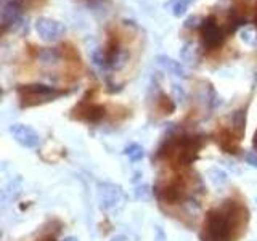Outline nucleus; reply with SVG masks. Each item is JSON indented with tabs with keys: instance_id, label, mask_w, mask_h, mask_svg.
Instances as JSON below:
<instances>
[{
	"instance_id": "nucleus-1",
	"label": "nucleus",
	"mask_w": 257,
	"mask_h": 241,
	"mask_svg": "<svg viewBox=\"0 0 257 241\" xmlns=\"http://www.w3.org/2000/svg\"><path fill=\"white\" fill-rule=\"evenodd\" d=\"M246 207L236 201H225L222 209H212L206 215L204 241H230L233 230L246 222Z\"/></svg>"
},
{
	"instance_id": "nucleus-2",
	"label": "nucleus",
	"mask_w": 257,
	"mask_h": 241,
	"mask_svg": "<svg viewBox=\"0 0 257 241\" xmlns=\"http://www.w3.org/2000/svg\"><path fill=\"white\" fill-rule=\"evenodd\" d=\"M18 93L21 98V106L29 108L36 106V104L45 103V101H53L60 96L66 95V90H60L56 87L44 85V84H28V85H18Z\"/></svg>"
},
{
	"instance_id": "nucleus-3",
	"label": "nucleus",
	"mask_w": 257,
	"mask_h": 241,
	"mask_svg": "<svg viewBox=\"0 0 257 241\" xmlns=\"http://www.w3.org/2000/svg\"><path fill=\"white\" fill-rule=\"evenodd\" d=\"M199 31H201V42H203L204 50L207 52L220 48L225 42V37H227V32H225L222 26H219V23H217L214 15L203 20Z\"/></svg>"
},
{
	"instance_id": "nucleus-4",
	"label": "nucleus",
	"mask_w": 257,
	"mask_h": 241,
	"mask_svg": "<svg viewBox=\"0 0 257 241\" xmlns=\"http://www.w3.org/2000/svg\"><path fill=\"white\" fill-rule=\"evenodd\" d=\"M124 191L116 183L111 182H100L96 185V199H98V206L103 211H112L122 206L124 203Z\"/></svg>"
},
{
	"instance_id": "nucleus-5",
	"label": "nucleus",
	"mask_w": 257,
	"mask_h": 241,
	"mask_svg": "<svg viewBox=\"0 0 257 241\" xmlns=\"http://www.w3.org/2000/svg\"><path fill=\"white\" fill-rule=\"evenodd\" d=\"M23 24V0H8L4 2L0 10V26L2 34L7 31H13Z\"/></svg>"
},
{
	"instance_id": "nucleus-6",
	"label": "nucleus",
	"mask_w": 257,
	"mask_h": 241,
	"mask_svg": "<svg viewBox=\"0 0 257 241\" xmlns=\"http://www.w3.org/2000/svg\"><path fill=\"white\" fill-rule=\"evenodd\" d=\"M36 31L44 42L52 44V42H56V40H60L66 34V26L56 20L47 18V16H40L36 21Z\"/></svg>"
},
{
	"instance_id": "nucleus-7",
	"label": "nucleus",
	"mask_w": 257,
	"mask_h": 241,
	"mask_svg": "<svg viewBox=\"0 0 257 241\" xmlns=\"http://www.w3.org/2000/svg\"><path fill=\"white\" fill-rule=\"evenodd\" d=\"M10 134L13 139L24 148H37L40 145V135L34 131V129L26 124H20V123L12 124Z\"/></svg>"
},
{
	"instance_id": "nucleus-8",
	"label": "nucleus",
	"mask_w": 257,
	"mask_h": 241,
	"mask_svg": "<svg viewBox=\"0 0 257 241\" xmlns=\"http://www.w3.org/2000/svg\"><path fill=\"white\" fill-rule=\"evenodd\" d=\"M74 112H77V117L85 123L96 124L106 116V108L98 103H82L74 109Z\"/></svg>"
},
{
	"instance_id": "nucleus-9",
	"label": "nucleus",
	"mask_w": 257,
	"mask_h": 241,
	"mask_svg": "<svg viewBox=\"0 0 257 241\" xmlns=\"http://www.w3.org/2000/svg\"><path fill=\"white\" fill-rule=\"evenodd\" d=\"M161 198L169 204H177L180 203L185 196V185L180 180H174L171 183H167L166 187L161 190Z\"/></svg>"
},
{
	"instance_id": "nucleus-10",
	"label": "nucleus",
	"mask_w": 257,
	"mask_h": 241,
	"mask_svg": "<svg viewBox=\"0 0 257 241\" xmlns=\"http://www.w3.org/2000/svg\"><path fill=\"white\" fill-rule=\"evenodd\" d=\"M156 61H158V64H159L161 68L166 69L167 72H171L172 76L180 77V79L187 77V71H185L183 64L180 61H175L174 58H171V56H167V55H158L156 56Z\"/></svg>"
},
{
	"instance_id": "nucleus-11",
	"label": "nucleus",
	"mask_w": 257,
	"mask_h": 241,
	"mask_svg": "<svg viewBox=\"0 0 257 241\" xmlns=\"http://www.w3.org/2000/svg\"><path fill=\"white\" fill-rule=\"evenodd\" d=\"M180 60L188 64V66H196L201 60V50L199 45L195 42H185L180 50Z\"/></svg>"
},
{
	"instance_id": "nucleus-12",
	"label": "nucleus",
	"mask_w": 257,
	"mask_h": 241,
	"mask_svg": "<svg viewBox=\"0 0 257 241\" xmlns=\"http://www.w3.org/2000/svg\"><path fill=\"white\" fill-rule=\"evenodd\" d=\"M236 140H239V139L230 131H222L219 134V139H217V142H219V145H220V148L223 151H227V153H236V150H238Z\"/></svg>"
},
{
	"instance_id": "nucleus-13",
	"label": "nucleus",
	"mask_w": 257,
	"mask_h": 241,
	"mask_svg": "<svg viewBox=\"0 0 257 241\" xmlns=\"http://www.w3.org/2000/svg\"><path fill=\"white\" fill-rule=\"evenodd\" d=\"M246 131V109H238L231 114V132L238 139L244 135Z\"/></svg>"
},
{
	"instance_id": "nucleus-14",
	"label": "nucleus",
	"mask_w": 257,
	"mask_h": 241,
	"mask_svg": "<svg viewBox=\"0 0 257 241\" xmlns=\"http://www.w3.org/2000/svg\"><path fill=\"white\" fill-rule=\"evenodd\" d=\"M37 58L44 66H52V64H55L60 60V50L58 48H52V47L40 48L37 53Z\"/></svg>"
},
{
	"instance_id": "nucleus-15",
	"label": "nucleus",
	"mask_w": 257,
	"mask_h": 241,
	"mask_svg": "<svg viewBox=\"0 0 257 241\" xmlns=\"http://www.w3.org/2000/svg\"><path fill=\"white\" fill-rule=\"evenodd\" d=\"M124 155L131 159L132 163H139V161H142L145 158V150L139 143H131V145H127V147H125Z\"/></svg>"
},
{
	"instance_id": "nucleus-16",
	"label": "nucleus",
	"mask_w": 257,
	"mask_h": 241,
	"mask_svg": "<svg viewBox=\"0 0 257 241\" xmlns=\"http://www.w3.org/2000/svg\"><path fill=\"white\" fill-rule=\"evenodd\" d=\"M207 177H209V180H211L215 185V187H222V185H225V183H227V180H228L227 174H225L222 169H219V167H211V169H209Z\"/></svg>"
},
{
	"instance_id": "nucleus-17",
	"label": "nucleus",
	"mask_w": 257,
	"mask_h": 241,
	"mask_svg": "<svg viewBox=\"0 0 257 241\" xmlns=\"http://www.w3.org/2000/svg\"><path fill=\"white\" fill-rule=\"evenodd\" d=\"M241 40L251 47H257V26H244L241 29Z\"/></svg>"
},
{
	"instance_id": "nucleus-18",
	"label": "nucleus",
	"mask_w": 257,
	"mask_h": 241,
	"mask_svg": "<svg viewBox=\"0 0 257 241\" xmlns=\"http://www.w3.org/2000/svg\"><path fill=\"white\" fill-rule=\"evenodd\" d=\"M158 108L163 114H171V112L175 111V103L172 101L171 96H167L164 93L159 95V100H158Z\"/></svg>"
},
{
	"instance_id": "nucleus-19",
	"label": "nucleus",
	"mask_w": 257,
	"mask_h": 241,
	"mask_svg": "<svg viewBox=\"0 0 257 241\" xmlns=\"http://www.w3.org/2000/svg\"><path fill=\"white\" fill-rule=\"evenodd\" d=\"M188 2L187 0H174L172 2V15L175 16V18H180V16H183L185 13H187L188 10Z\"/></svg>"
},
{
	"instance_id": "nucleus-20",
	"label": "nucleus",
	"mask_w": 257,
	"mask_h": 241,
	"mask_svg": "<svg viewBox=\"0 0 257 241\" xmlns=\"http://www.w3.org/2000/svg\"><path fill=\"white\" fill-rule=\"evenodd\" d=\"M201 23H203V18H199L198 15H193V16H188L187 20H185L183 26L187 29H195V28H199Z\"/></svg>"
},
{
	"instance_id": "nucleus-21",
	"label": "nucleus",
	"mask_w": 257,
	"mask_h": 241,
	"mask_svg": "<svg viewBox=\"0 0 257 241\" xmlns=\"http://www.w3.org/2000/svg\"><path fill=\"white\" fill-rule=\"evenodd\" d=\"M172 92H174V96H175V101L177 103H183L185 98H187V95H185V90L179 85V84H174L172 85Z\"/></svg>"
},
{
	"instance_id": "nucleus-22",
	"label": "nucleus",
	"mask_w": 257,
	"mask_h": 241,
	"mask_svg": "<svg viewBox=\"0 0 257 241\" xmlns=\"http://www.w3.org/2000/svg\"><path fill=\"white\" fill-rule=\"evenodd\" d=\"M244 161H246V164H249L251 167H257V153L246 151L244 153Z\"/></svg>"
},
{
	"instance_id": "nucleus-23",
	"label": "nucleus",
	"mask_w": 257,
	"mask_h": 241,
	"mask_svg": "<svg viewBox=\"0 0 257 241\" xmlns=\"http://www.w3.org/2000/svg\"><path fill=\"white\" fill-rule=\"evenodd\" d=\"M111 241H125V238L122 235H116V236H112Z\"/></svg>"
},
{
	"instance_id": "nucleus-24",
	"label": "nucleus",
	"mask_w": 257,
	"mask_h": 241,
	"mask_svg": "<svg viewBox=\"0 0 257 241\" xmlns=\"http://www.w3.org/2000/svg\"><path fill=\"white\" fill-rule=\"evenodd\" d=\"M39 241H56V239H55V236H45V238L39 239Z\"/></svg>"
},
{
	"instance_id": "nucleus-25",
	"label": "nucleus",
	"mask_w": 257,
	"mask_h": 241,
	"mask_svg": "<svg viewBox=\"0 0 257 241\" xmlns=\"http://www.w3.org/2000/svg\"><path fill=\"white\" fill-rule=\"evenodd\" d=\"M61 241H77V238H74V236H66V238L61 239Z\"/></svg>"
},
{
	"instance_id": "nucleus-26",
	"label": "nucleus",
	"mask_w": 257,
	"mask_h": 241,
	"mask_svg": "<svg viewBox=\"0 0 257 241\" xmlns=\"http://www.w3.org/2000/svg\"><path fill=\"white\" fill-rule=\"evenodd\" d=\"M252 145H254V148H257V131L254 134V140H252Z\"/></svg>"
},
{
	"instance_id": "nucleus-27",
	"label": "nucleus",
	"mask_w": 257,
	"mask_h": 241,
	"mask_svg": "<svg viewBox=\"0 0 257 241\" xmlns=\"http://www.w3.org/2000/svg\"><path fill=\"white\" fill-rule=\"evenodd\" d=\"M254 26H257V12H255V18H254Z\"/></svg>"
},
{
	"instance_id": "nucleus-28",
	"label": "nucleus",
	"mask_w": 257,
	"mask_h": 241,
	"mask_svg": "<svg viewBox=\"0 0 257 241\" xmlns=\"http://www.w3.org/2000/svg\"><path fill=\"white\" fill-rule=\"evenodd\" d=\"M187 2H188V4H193V2H195V0H187Z\"/></svg>"
},
{
	"instance_id": "nucleus-29",
	"label": "nucleus",
	"mask_w": 257,
	"mask_h": 241,
	"mask_svg": "<svg viewBox=\"0 0 257 241\" xmlns=\"http://www.w3.org/2000/svg\"><path fill=\"white\" fill-rule=\"evenodd\" d=\"M255 201H257V199H255Z\"/></svg>"
}]
</instances>
